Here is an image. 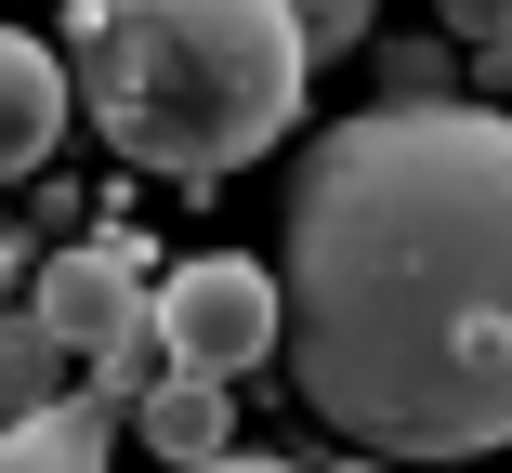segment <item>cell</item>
Segmentation results:
<instances>
[{"instance_id": "6da1fadb", "label": "cell", "mask_w": 512, "mask_h": 473, "mask_svg": "<svg viewBox=\"0 0 512 473\" xmlns=\"http://www.w3.org/2000/svg\"><path fill=\"white\" fill-rule=\"evenodd\" d=\"M289 395L368 460L512 447V119L381 92L302 145L276 211Z\"/></svg>"}, {"instance_id": "7a4b0ae2", "label": "cell", "mask_w": 512, "mask_h": 473, "mask_svg": "<svg viewBox=\"0 0 512 473\" xmlns=\"http://www.w3.org/2000/svg\"><path fill=\"white\" fill-rule=\"evenodd\" d=\"M316 53L289 0H79L66 14V106L158 184H224L250 171Z\"/></svg>"}, {"instance_id": "3957f363", "label": "cell", "mask_w": 512, "mask_h": 473, "mask_svg": "<svg viewBox=\"0 0 512 473\" xmlns=\"http://www.w3.org/2000/svg\"><path fill=\"white\" fill-rule=\"evenodd\" d=\"M145 290H158V276H145V250L132 237H79V250H53L40 263V290H27V316L79 355V395H132L145 382Z\"/></svg>"}, {"instance_id": "277c9868", "label": "cell", "mask_w": 512, "mask_h": 473, "mask_svg": "<svg viewBox=\"0 0 512 473\" xmlns=\"http://www.w3.org/2000/svg\"><path fill=\"white\" fill-rule=\"evenodd\" d=\"M145 342H158V368L237 382V368L276 355V276L237 263V250H197L184 276H158V290H145Z\"/></svg>"}, {"instance_id": "5b68a950", "label": "cell", "mask_w": 512, "mask_h": 473, "mask_svg": "<svg viewBox=\"0 0 512 473\" xmlns=\"http://www.w3.org/2000/svg\"><path fill=\"white\" fill-rule=\"evenodd\" d=\"M66 132V53L27 40V27H0V184H27Z\"/></svg>"}, {"instance_id": "8992f818", "label": "cell", "mask_w": 512, "mask_h": 473, "mask_svg": "<svg viewBox=\"0 0 512 473\" xmlns=\"http://www.w3.org/2000/svg\"><path fill=\"white\" fill-rule=\"evenodd\" d=\"M0 473H106V395L0 408Z\"/></svg>"}, {"instance_id": "52a82bcc", "label": "cell", "mask_w": 512, "mask_h": 473, "mask_svg": "<svg viewBox=\"0 0 512 473\" xmlns=\"http://www.w3.org/2000/svg\"><path fill=\"white\" fill-rule=\"evenodd\" d=\"M132 421L158 460H211L224 447V382H197V368H158V382H132Z\"/></svg>"}, {"instance_id": "ba28073f", "label": "cell", "mask_w": 512, "mask_h": 473, "mask_svg": "<svg viewBox=\"0 0 512 473\" xmlns=\"http://www.w3.org/2000/svg\"><path fill=\"white\" fill-rule=\"evenodd\" d=\"M53 395H79V355L14 303V316H0V408H53Z\"/></svg>"}, {"instance_id": "9c48e42d", "label": "cell", "mask_w": 512, "mask_h": 473, "mask_svg": "<svg viewBox=\"0 0 512 473\" xmlns=\"http://www.w3.org/2000/svg\"><path fill=\"white\" fill-rule=\"evenodd\" d=\"M368 14H381V0H289L302 53H355V40H368Z\"/></svg>"}, {"instance_id": "30bf717a", "label": "cell", "mask_w": 512, "mask_h": 473, "mask_svg": "<svg viewBox=\"0 0 512 473\" xmlns=\"http://www.w3.org/2000/svg\"><path fill=\"white\" fill-rule=\"evenodd\" d=\"M473 40H486V79H499V106H512V0H486V27H473Z\"/></svg>"}, {"instance_id": "8fae6325", "label": "cell", "mask_w": 512, "mask_h": 473, "mask_svg": "<svg viewBox=\"0 0 512 473\" xmlns=\"http://www.w3.org/2000/svg\"><path fill=\"white\" fill-rule=\"evenodd\" d=\"M171 473H302V460H237V447H211V460H171Z\"/></svg>"}]
</instances>
